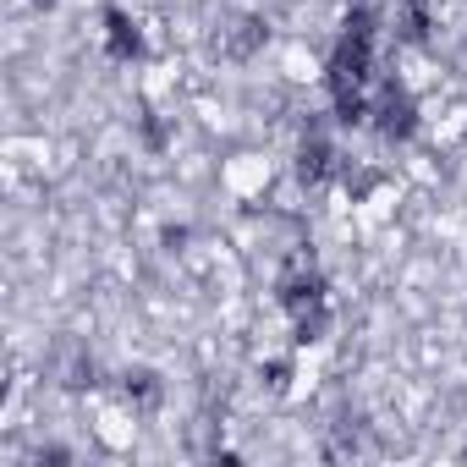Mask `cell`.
<instances>
[{
  "label": "cell",
  "mask_w": 467,
  "mask_h": 467,
  "mask_svg": "<svg viewBox=\"0 0 467 467\" xmlns=\"http://www.w3.org/2000/svg\"><path fill=\"white\" fill-rule=\"evenodd\" d=\"M407 39H429V12H423V0H407Z\"/></svg>",
  "instance_id": "5b68a950"
},
{
  "label": "cell",
  "mask_w": 467,
  "mask_h": 467,
  "mask_svg": "<svg viewBox=\"0 0 467 467\" xmlns=\"http://www.w3.org/2000/svg\"><path fill=\"white\" fill-rule=\"evenodd\" d=\"M330 171H336V149H330L325 138H308V143H303V154H297V182L319 187Z\"/></svg>",
  "instance_id": "277c9868"
},
{
  "label": "cell",
  "mask_w": 467,
  "mask_h": 467,
  "mask_svg": "<svg viewBox=\"0 0 467 467\" xmlns=\"http://www.w3.org/2000/svg\"><path fill=\"white\" fill-rule=\"evenodd\" d=\"M105 50L116 56V61H138L143 56V34H138V23L127 17V12H105Z\"/></svg>",
  "instance_id": "3957f363"
},
{
  "label": "cell",
  "mask_w": 467,
  "mask_h": 467,
  "mask_svg": "<svg viewBox=\"0 0 467 467\" xmlns=\"http://www.w3.org/2000/svg\"><path fill=\"white\" fill-rule=\"evenodd\" d=\"M379 138L385 143H401V138H412V127H418V116H412V99H407V88H385V99H379Z\"/></svg>",
  "instance_id": "7a4b0ae2"
},
{
  "label": "cell",
  "mask_w": 467,
  "mask_h": 467,
  "mask_svg": "<svg viewBox=\"0 0 467 467\" xmlns=\"http://www.w3.org/2000/svg\"><path fill=\"white\" fill-rule=\"evenodd\" d=\"M368 78H374V12L358 6L341 28L336 56H330V99H336V116L347 127H358L368 116V99H363Z\"/></svg>",
  "instance_id": "6da1fadb"
}]
</instances>
